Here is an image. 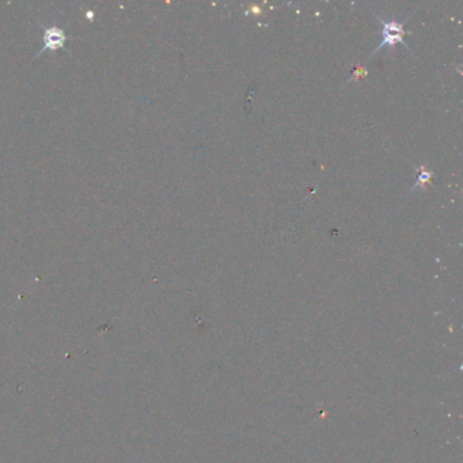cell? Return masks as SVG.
<instances>
[{
    "label": "cell",
    "mask_w": 463,
    "mask_h": 463,
    "mask_svg": "<svg viewBox=\"0 0 463 463\" xmlns=\"http://www.w3.org/2000/svg\"><path fill=\"white\" fill-rule=\"evenodd\" d=\"M377 18L382 22V25H383V30H382L383 40H382L381 44L373 49V52L371 53L369 57H372L373 54L377 53V52H379L381 49H383V48L394 50V48H395L397 44H402V45L406 46V48H409V46L405 44V41H403V36H405L403 25H405V22L409 19V17H406L403 21H399V19H395V18H382L381 15H377Z\"/></svg>",
    "instance_id": "cell-1"
},
{
    "label": "cell",
    "mask_w": 463,
    "mask_h": 463,
    "mask_svg": "<svg viewBox=\"0 0 463 463\" xmlns=\"http://www.w3.org/2000/svg\"><path fill=\"white\" fill-rule=\"evenodd\" d=\"M416 170L418 171L417 180H416V182H414L413 186L410 188V192H413V190H416V189H418V188L424 189L425 188L426 182H429V181L432 180V177H433V172L430 171V170H428L426 167H424V166L416 167Z\"/></svg>",
    "instance_id": "cell-2"
},
{
    "label": "cell",
    "mask_w": 463,
    "mask_h": 463,
    "mask_svg": "<svg viewBox=\"0 0 463 463\" xmlns=\"http://www.w3.org/2000/svg\"><path fill=\"white\" fill-rule=\"evenodd\" d=\"M365 74H367V70H365L364 67H357L356 70H355V72H353L352 78L349 79V82H352L353 79L360 78V76H363V75H365Z\"/></svg>",
    "instance_id": "cell-3"
}]
</instances>
